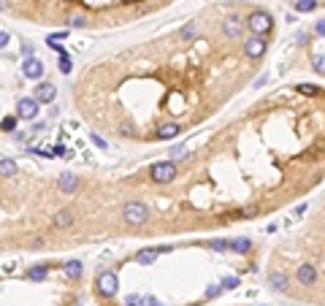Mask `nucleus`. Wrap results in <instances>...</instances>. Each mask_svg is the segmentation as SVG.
<instances>
[{
    "instance_id": "obj_3",
    "label": "nucleus",
    "mask_w": 325,
    "mask_h": 306,
    "mask_svg": "<svg viewBox=\"0 0 325 306\" xmlns=\"http://www.w3.org/2000/svg\"><path fill=\"white\" fill-rule=\"evenodd\" d=\"M176 163L174 160H163V163H155L152 165V171H149V176H152V182H157V184H171L176 179Z\"/></svg>"
},
{
    "instance_id": "obj_16",
    "label": "nucleus",
    "mask_w": 325,
    "mask_h": 306,
    "mask_svg": "<svg viewBox=\"0 0 325 306\" xmlns=\"http://www.w3.org/2000/svg\"><path fill=\"white\" fill-rule=\"evenodd\" d=\"M63 268H65V274H68L71 279H76V276H82V268H84V265H82V260H68Z\"/></svg>"
},
{
    "instance_id": "obj_6",
    "label": "nucleus",
    "mask_w": 325,
    "mask_h": 306,
    "mask_svg": "<svg viewBox=\"0 0 325 306\" xmlns=\"http://www.w3.org/2000/svg\"><path fill=\"white\" fill-rule=\"evenodd\" d=\"M38 111H41V103H38L36 98H22V101L17 103V117L19 119H28V122H33V119L38 117Z\"/></svg>"
},
{
    "instance_id": "obj_30",
    "label": "nucleus",
    "mask_w": 325,
    "mask_h": 306,
    "mask_svg": "<svg viewBox=\"0 0 325 306\" xmlns=\"http://www.w3.org/2000/svg\"><path fill=\"white\" fill-rule=\"evenodd\" d=\"M9 44H11V36H9L6 30H0V49H6Z\"/></svg>"
},
{
    "instance_id": "obj_12",
    "label": "nucleus",
    "mask_w": 325,
    "mask_h": 306,
    "mask_svg": "<svg viewBox=\"0 0 325 306\" xmlns=\"http://www.w3.org/2000/svg\"><path fill=\"white\" fill-rule=\"evenodd\" d=\"M57 187L63 190V192H76V187H79V176L71 174V171H63V174H60V179H57Z\"/></svg>"
},
{
    "instance_id": "obj_33",
    "label": "nucleus",
    "mask_w": 325,
    "mask_h": 306,
    "mask_svg": "<svg viewBox=\"0 0 325 306\" xmlns=\"http://www.w3.org/2000/svg\"><path fill=\"white\" fill-rule=\"evenodd\" d=\"M49 49H52V52H57V55H65V49H63L60 44H49Z\"/></svg>"
},
{
    "instance_id": "obj_11",
    "label": "nucleus",
    "mask_w": 325,
    "mask_h": 306,
    "mask_svg": "<svg viewBox=\"0 0 325 306\" xmlns=\"http://www.w3.org/2000/svg\"><path fill=\"white\" fill-rule=\"evenodd\" d=\"M74 211L71 209H60L55 217H52V225H55L57 230H65V228H71V225H74Z\"/></svg>"
},
{
    "instance_id": "obj_1",
    "label": "nucleus",
    "mask_w": 325,
    "mask_h": 306,
    "mask_svg": "<svg viewBox=\"0 0 325 306\" xmlns=\"http://www.w3.org/2000/svg\"><path fill=\"white\" fill-rule=\"evenodd\" d=\"M244 25L249 28L252 36H263L266 38L271 30H274V17L268 14V11H263V9H257V11H252V14L244 19Z\"/></svg>"
},
{
    "instance_id": "obj_22",
    "label": "nucleus",
    "mask_w": 325,
    "mask_h": 306,
    "mask_svg": "<svg viewBox=\"0 0 325 306\" xmlns=\"http://www.w3.org/2000/svg\"><path fill=\"white\" fill-rule=\"evenodd\" d=\"M171 157H174V160H182V157H190V149L184 144H176L174 149H171Z\"/></svg>"
},
{
    "instance_id": "obj_15",
    "label": "nucleus",
    "mask_w": 325,
    "mask_h": 306,
    "mask_svg": "<svg viewBox=\"0 0 325 306\" xmlns=\"http://www.w3.org/2000/svg\"><path fill=\"white\" fill-rule=\"evenodd\" d=\"M228 249H233V252H249L252 249V241H249V238H233V241H228Z\"/></svg>"
},
{
    "instance_id": "obj_37",
    "label": "nucleus",
    "mask_w": 325,
    "mask_h": 306,
    "mask_svg": "<svg viewBox=\"0 0 325 306\" xmlns=\"http://www.w3.org/2000/svg\"><path fill=\"white\" fill-rule=\"evenodd\" d=\"M0 9H6V3H3V0H0Z\"/></svg>"
},
{
    "instance_id": "obj_27",
    "label": "nucleus",
    "mask_w": 325,
    "mask_h": 306,
    "mask_svg": "<svg viewBox=\"0 0 325 306\" xmlns=\"http://www.w3.org/2000/svg\"><path fill=\"white\" fill-rule=\"evenodd\" d=\"M311 65H314V71L325 73V57H322V55H317V57H314V63H311Z\"/></svg>"
},
{
    "instance_id": "obj_7",
    "label": "nucleus",
    "mask_w": 325,
    "mask_h": 306,
    "mask_svg": "<svg viewBox=\"0 0 325 306\" xmlns=\"http://www.w3.org/2000/svg\"><path fill=\"white\" fill-rule=\"evenodd\" d=\"M44 63L38 57H25V63H22V76L25 79H33V82H38V79L44 76Z\"/></svg>"
},
{
    "instance_id": "obj_21",
    "label": "nucleus",
    "mask_w": 325,
    "mask_h": 306,
    "mask_svg": "<svg viewBox=\"0 0 325 306\" xmlns=\"http://www.w3.org/2000/svg\"><path fill=\"white\" fill-rule=\"evenodd\" d=\"M14 174H17L14 160H0V176H14Z\"/></svg>"
},
{
    "instance_id": "obj_28",
    "label": "nucleus",
    "mask_w": 325,
    "mask_h": 306,
    "mask_svg": "<svg viewBox=\"0 0 325 306\" xmlns=\"http://www.w3.org/2000/svg\"><path fill=\"white\" fill-rule=\"evenodd\" d=\"M298 90H301L303 95H317V92H320V87H311V84H301Z\"/></svg>"
},
{
    "instance_id": "obj_13",
    "label": "nucleus",
    "mask_w": 325,
    "mask_h": 306,
    "mask_svg": "<svg viewBox=\"0 0 325 306\" xmlns=\"http://www.w3.org/2000/svg\"><path fill=\"white\" fill-rule=\"evenodd\" d=\"M179 133H182V125H176V122H165L160 125V130H157V136L163 138V141H171V138H176Z\"/></svg>"
},
{
    "instance_id": "obj_5",
    "label": "nucleus",
    "mask_w": 325,
    "mask_h": 306,
    "mask_svg": "<svg viewBox=\"0 0 325 306\" xmlns=\"http://www.w3.org/2000/svg\"><path fill=\"white\" fill-rule=\"evenodd\" d=\"M266 49H268V41L263 36H249L247 41H244V52H247V57H252V60H260L266 55Z\"/></svg>"
},
{
    "instance_id": "obj_25",
    "label": "nucleus",
    "mask_w": 325,
    "mask_h": 306,
    "mask_svg": "<svg viewBox=\"0 0 325 306\" xmlns=\"http://www.w3.org/2000/svg\"><path fill=\"white\" fill-rule=\"evenodd\" d=\"M68 22H71V28H87V19H84L82 14H74Z\"/></svg>"
},
{
    "instance_id": "obj_29",
    "label": "nucleus",
    "mask_w": 325,
    "mask_h": 306,
    "mask_svg": "<svg viewBox=\"0 0 325 306\" xmlns=\"http://www.w3.org/2000/svg\"><path fill=\"white\" fill-rule=\"evenodd\" d=\"M90 141L95 144V146H101V149H106V141H103L101 136H98V133H90Z\"/></svg>"
},
{
    "instance_id": "obj_10",
    "label": "nucleus",
    "mask_w": 325,
    "mask_h": 306,
    "mask_svg": "<svg viewBox=\"0 0 325 306\" xmlns=\"http://www.w3.org/2000/svg\"><path fill=\"white\" fill-rule=\"evenodd\" d=\"M241 30H244L241 19H238L236 14H228V19L222 22V33H225V36H228V38H238V36H241Z\"/></svg>"
},
{
    "instance_id": "obj_4",
    "label": "nucleus",
    "mask_w": 325,
    "mask_h": 306,
    "mask_svg": "<svg viewBox=\"0 0 325 306\" xmlns=\"http://www.w3.org/2000/svg\"><path fill=\"white\" fill-rule=\"evenodd\" d=\"M95 290L101 292L103 298H114L117 290H119V276L114 274V271H103V274H98Z\"/></svg>"
},
{
    "instance_id": "obj_36",
    "label": "nucleus",
    "mask_w": 325,
    "mask_h": 306,
    "mask_svg": "<svg viewBox=\"0 0 325 306\" xmlns=\"http://www.w3.org/2000/svg\"><path fill=\"white\" fill-rule=\"evenodd\" d=\"M128 306H138V298H136V295H130V298H128Z\"/></svg>"
},
{
    "instance_id": "obj_14",
    "label": "nucleus",
    "mask_w": 325,
    "mask_h": 306,
    "mask_svg": "<svg viewBox=\"0 0 325 306\" xmlns=\"http://www.w3.org/2000/svg\"><path fill=\"white\" fill-rule=\"evenodd\" d=\"M157 255H160V252H157V247H149V249H141V252H138L136 260L141 263V265H152V263L157 260Z\"/></svg>"
},
{
    "instance_id": "obj_24",
    "label": "nucleus",
    "mask_w": 325,
    "mask_h": 306,
    "mask_svg": "<svg viewBox=\"0 0 325 306\" xmlns=\"http://www.w3.org/2000/svg\"><path fill=\"white\" fill-rule=\"evenodd\" d=\"M220 287H222V290H236V287H238V276H225Z\"/></svg>"
},
{
    "instance_id": "obj_18",
    "label": "nucleus",
    "mask_w": 325,
    "mask_h": 306,
    "mask_svg": "<svg viewBox=\"0 0 325 306\" xmlns=\"http://www.w3.org/2000/svg\"><path fill=\"white\" fill-rule=\"evenodd\" d=\"M317 9V0H295V11L298 14H311Z\"/></svg>"
},
{
    "instance_id": "obj_35",
    "label": "nucleus",
    "mask_w": 325,
    "mask_h": 306,
    "mask_svg": "<svg viewBox=\"0 0 325 306\" xmlns=\"http://www.w3.org/2000/svg\"><path fill=\"white\" fill-rule=\"evenodd\" d=\"M220 290H222V287H209V290H206V298H214Z\"/></svg>"
},
{
    "instance_id": "obj_26",
    "label": "nucleus",
    "mask_w": 325,
    "mask_h": 306,
    "mask_svg": "<svg viewBox=\"0 0 325 306\" xmlns=\"http://www.w3.org/2000/svg\"><path fill=\"white\" fill-rule=\"evenodd\" d=\"M209 247L214 252H225L228 249V241H222V238H214V241H209Z\"/></svg>"
},
{
    "instance_id": "obj_2",
    "label": "nucleus",
    "mask_w": 325,
    "mask_h": 306,
    "mask_svg": "<svg viewBox=\"0 0 325 306\" xmlns=\"http://www.w3.org/2000/svg\"><path fill=\"white\" fill-rule=\"evenodd\" d=\"M122 219L128 225H144L149 219V209L141 201H128L122 206Z\"/></svg>"
},
{
    "instance_id": "obj_9",
    "label": "nucleus",
    "mask_w": 325,
    "mask_h": 306,
    "mask_svg": "<svg viewBox=\"0 0 325 306\" xmlns=\"http://www.w3.org/2000/svg\"><path fill=\"white\" fill-rule=\"evenodd\" d=\"M295 279L303 284V287H309V284H314L317 282V268L311 263H303V265H298V271H295Z\"/></svg>"
},
{
    "instance_id": "obj_20",
    "label": "nucleus",
    "mask_w": 325,
    "mask_h": 306,
    "mask_svg": "<svg viewBox=\"0 0 325 306\" xmlns=\"http://www.w3.org/2000/svg\"><path fill=\"white\" fill-rule=\"evenodd\" d=\"M268 282H271V287H274V290H279V292L287 290V276H284V274H271Z\"/></svg>"
},
{
    "instance_id": "obj_8",
    "label": "nucleus",
    "mask_w": 325,
    "mask_h": 306,
    "mask_svg": "<svg viewBox=\"0 0 325 306\" xmlns=\"http://www.w3.org/2000/svg\"><path fill=\"white\" fill-rule=\"evenodd\" d=\"M33 98H36L38 103H55V98H57V87H55L52 82H41V84L36 87V95H33Z\"/></svg>"
},
{
    "instance_id": "obj_34",
    "label": "nucleus",
    "mask_w": 325,
    "mask_h": 306,
    "mask_svg": "<svg viewBox=\"0 0 325 306\" xmlns=\"http://www.w3.org/2000/svg\"><path fill=\"white\" fill-rule=\"evenodd\" d=\"M22 55H25V57H33V46H30V44L22 46Z\"/></svg>"
},
{
    "instance_id": "obj_17",
    "label": "nucleus",
    "mask_w": 325,
    "mask_h": 306,
    "mask_svg": "<svg viewBox=\"0 0 325 306\" xmlns=\"http://www.w3.org/2000/svg\"><path fill=\"white\" fill-rule=\"evenodd\" d=\"M17 122H19L17 114L3 117V119H0V130H3V133H14V130H17Z\"/></svg>"
},
{
    "instance_id": "obj_32",
    "label": "nucleus",
    "mask_w": 325,
    "mask_h": 306,
    "mask_svg": "<svg viewBox=\"0 0 325 306\" xmlns=\"http://www.w3.org/2000/svg\"><path fill=\"white\" fill-rule=\"evenodd\" d=\"M65 36H68V33H55V36L46 38V44H55V41H60V38H65Z\"/></svg>"
},
{
    "instance_id": "obj_31",
    "label": "nucleus",
    "mask_w": 325,
    "mask_h": 306,
    "mask_svg": "<svg viewBox=\"0 0 325 306\" xmlns=\"http://www.w3.org/2000/svg\"><path fill=\"white\" fill-rule=\"evenodd\" d=\"M314 33L317 36H325V19H320V22L314 25Z\"/></svg>"
},
{
    "instance_id": "obj_23",
    "label": "nucleus",
    "mask_w": 325,
    "mask_h": 306,
    "mask_svg": "<svg viewBox=\"0 0 325 306\" xmlns=\"http://www.w3.org/2000/svg\"><path fill=\"white\" fill-rule=\"evenodd\" d=\"M60 71H63L65 76H68V73L74 71V63H71V57H68V55H60Z\"/></svg>"
},
{
    "instance_id": "obj_19",
    "label": "nucleus",
    "mask_w": 325,
    "mask_h": 306,
    "mask_svg": "<svg viewBox=\"0 0 325 306\" xmlns=\"http://www.w3.org/2000/svg\"><path fill=\"white\" fill-rule=\"evenodd\" d=\"M46 274H49V268H46V265H33V268L28 271V279H33V282H41V279H46Z\"/></svg>"
}]
</instances>
